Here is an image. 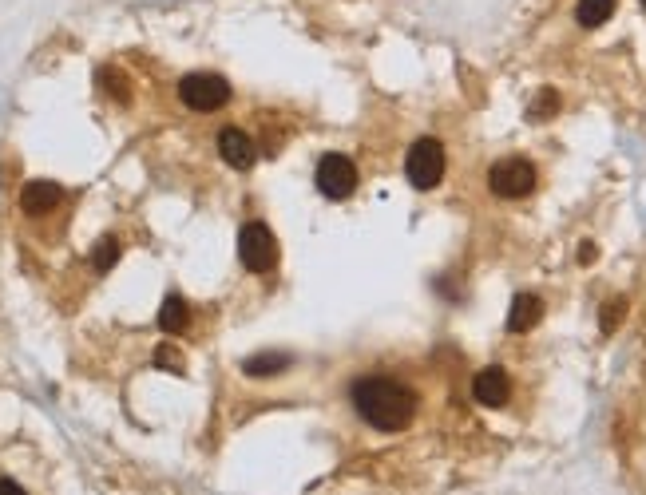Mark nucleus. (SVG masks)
<instances>
[{
  "label": "nucleus",
  "mask_w": 646,
  "mask_h": 495,
  "mask_svg": "<svg viewBox=\"0 0 646 495\" xmlns=\"http://www.w3.org/2000/svg\"><path fill=\"white\" fill-rule=\"evenodd\" d=\"M539 317H543V301L536 294H516L512 309H508V329L512 333H528V329L539 325Z\"/></svg>",
  "instance_id": "10"
},
{
  "label": "nucleus",
  "mask_w": 646,
  "mask_h": 495,
  "mask_svg": "<svg viewBox=\"0 0 646 495\" xmlns=\"http://www.w3.org/2000/svg\"><path fill=\"white\" fill-rule=\"evenodd\" d=\"M290 365V357H282V353H258V357H246V373L250 377H270V373H282Z\"/></svg>",
  "instance_id": "13"
},
{
  "label": "nucleus",
  "mask_w": 646,
  "mask_h": 495,
  "mask_svg": "<svg viewBox=\"0 0 646 495\" xmlns=\"http://www.w3.org/2000/svg\"><path fill=\"white\" fill-rule=\"evenodd\" d=\"M115 262H119V242H115V238H100L96 250H92V266H96L100 274H108Z\"/></svg>",
  "instance_id": "14"
},
{
  "label": "nucleus",
  "mask_w": 646,
  "mask_h": 495,
  "mask_svg": "<svg viewBox=\"0 0 646 495\" xmlns=\"http://www.w3.org/2000/svg\"><path fill=\"white\" fill-rule=\"evenodd\" d=\"M0 495H24V492H20V484H12V480H0Z\"/></svg>",
  "instance_id": "19"
},
{
  "label": "nucleus",
  "mask_w": 646,
  "mask_h": 495,
  "mask_svg": "<svg viewBox=\"0 0 646 495\" xmlns=\"http://www.w3.org/2000/svg\"><path fill=\"white\" fill-rule=\"evenodd\" d=\"M643 4H646V0H643Z\"/></svg>",
  "instance_id": "20"
},
{
  "label": "nucleus",
  "mask_w": 646,
  "mask_h": 495,
  "mask_svg": "<svg viewBox=\"0 0 646 495\" xmlns=\"http://www.w3.org/2000/svg\"><path fill=\"white\" fill-rule=\"evenodd\" d=\"M218 155H222L234 171H250V167H254V143H250L238 127H226V131L218 135Z\"/></svg>",
  "instance_id": "8"
},
{
  "label": "nucleus",
  "mask_w": 646,
  "mask_h": 495,
  "mask_svg": "<svg viewBox=\"0 0 646 495\" xmlns=\"http://www.w3.org/2000/svg\"><path fill=\"white\" fill-rule=\"evenodd\" d=\"M472 393H476V400H480L484 408H500V404H508V396H512V381H508L504 369H484V373L472 381Z\"/></svg>",
  "instance_id": "7"
},
{
  "label": "nucleus",
  "mask_w": 646,
  "mask_h": 495,
  "mask_svg": "<svg viewBox=\"0 0 646 495\" xmlns=\"http://www.w3.org/2000/svg\"><path fill=\"white\" fill-rule=\"evenodd\" d=\"M155 365H159V369H175V373H183V357H179V349H175V345H159V349H155Z\"/></svg>",
  "instance_id": "17"
},
{
  "label": "nucleus",
  "mask_w": 646,
  "mask_h": 495,
  "mask_svg": "<svg viewBox=\"0 0 646 495\" xmlns=\"http://www.w3.org/2000/svg\"><path fill=\"white\" fill-rule=\"evenodd\" d=\"M488 187H492L500 198L532 195V191H536V167H532L528 159H520V155L500 159V163H492V171H488Z\"/></svg>",
  "instance_id": "4"
},
{
  "label": "nucleus",
  "mask_w": 646,
  "mask_h": 495,
  "mask_svg": "<svg viewBox=\"0 0 646 495\" xmlns=\"http://www.w3.org/2000/svg\"><path fill=\"white\" fill-rule=\"evenodd\" d=\"M179 99L195 111H218L230 99V84L222 76H211V72H191V76L179 80Z\"/></svg>",
  "instance_id": "5"
},
{
  "label": "nucleus",
  "mask_w": 646,
  "mask_h": 495,
  "mask_svg": "<svg viewBox=\"0 0 646 495\" xmlns=\"http://www.w3.org/2000/svg\"><path fill=\"white\" fill-rule=\"evenodd\" d=\"M238 258H242V266H246L250 274L274 270V262H278V242H274V234H270L266 222H246V226H242V234H238Z\"/></svg>",
  "instance_id": "2"
},
{
  "label": "nucleus",
  "mask_w": 646,
  "mask_h": 495,
  "mask_svg": "<svg viewBox=\"0 0 646 495\" xmlns=\"http://www.w3.org/2000/svg\"><path fill=\"white\" fill-rule=\"evenodd\" d=\"M555 111H559V96H555L551 88H543V92L532 99V107H528L532 119H547V115H555Z\"/></svg>",
  "instance_id": "16"
},
{
  "label": "nucleus",
  "mask_w": 646,
  "mask_h": 495,
  "mask_svg": "<svg viewBox=\"0 0 646 495\" xmlns=\"http://www.w3.org/2000/svg\"><path fill=\"white\" fill-rule=\"evenodd\" d=\"M56 206H60V187L48 183V179H32V183L20 191V210L32 214V218H40V214H48V210H56Z\"/></svg>",
  "instance_id": "9"
},
{
  "label": "nucleus",
  "mask_w": 646,
  "mask_h": 495,
  "mask_svg": "<svg viewBox=\"0 0 646 495\" xmlns=\"http://www.w3.org/2000/svg\"><path fill=\"white\" fill-rule=\"evenodd\" d=\"M595 254H599V250H595L591 242H583V246H579V262H583V266H591V262H595Z\"/></svg>",
  "instance_id": "18"
},
{
  "label": "nucleus",
  "mask_w": 646,
  "mask_h": 495,
  "mask_svg": "<svg viewBox=\"0 0 646 495\" xmlns=\"http://www.w3.org/2000/svg\"><path fill=\"white\" fill-rule=\"evenodd\" d=\"M623 313H627V301H623V297L607 301V305H603V313H599V325H603V333H615V329H619V321H623Z\"/></svg>",
  "instance_id": "15"
},
{
  "label": "nucleus",
  "mask_w": 646,
  "mask_h": 495,
  "mask_svg": "<svg viewBox=\"0 0 646 495\" xmlns=\"http://www.w3.org/2000/svg\"><path fill=\"white\" fill-rule=\"evenodd\" d=\"M611 12H615V0H579V24L583 28H599V24H607L611 20Z\"/></svg>",
  "instance_id": "12"
},
{
  "label": "nucleus",
  "mask_w": 646,
  "mask_h": 495,
  "mask_svg": "<svg viewBox=\"0 0 646 495\" xmlns=\"http://www.w3.org/2000/svg\"><path fill=\"white\" fill-rule=\"evenodd\" d=\"M357 187V167L345 155H325L318 163V191L325 198H349Z\"/></svg>",
  "instance_id": "6"
},
{
  "label": "nucleus",
  "mask_w": 646,
  "mask_h": 495,
  "mask_svg": "<svg viewBox=\"0 0 646 495\" xmlns=\"http://www.w3.org/2000/svg\"><path fill=\"white\" fill-rule=\"evenodd\" d=\"M349 396H353V408L361 412V420L373 424V428H381V432H401L417 416V396H413V389L397 385L393 377H361Z\"/></svg>",
  "instance_id": "1"
},
{
  "label": "nucleus",
  "mask_w": 646,
  "mask_h": 495,
  "mask_svg": "<svg viewBox=\"0 0 646 495\" xmlns=\"http://www.w3.org/2000/svg\"><path fill=\"white\" fill-rule=\"evenodd\" d=\"M405 175L417 191H432L444 179V147L436 139H417L405 159Z\"/></svg>",
  "instance_id": "3"
},
{
  "label": "nucleus",
  "mask_w": 646,
  "mask_h": 495,
  "mask_svg": "<svg viewBox=\"0 0 646 495\" xmlns=\"http://www.w3.org/2000/svg\"><path fill=\"white\" fill-rule=\"evenodd\" d=\"M191 325V309H187V301L179 294H171L163 301V309H159V329L163 333H183Z\"/></svg>",
  "instance_id": "11"
}]
</instances>
